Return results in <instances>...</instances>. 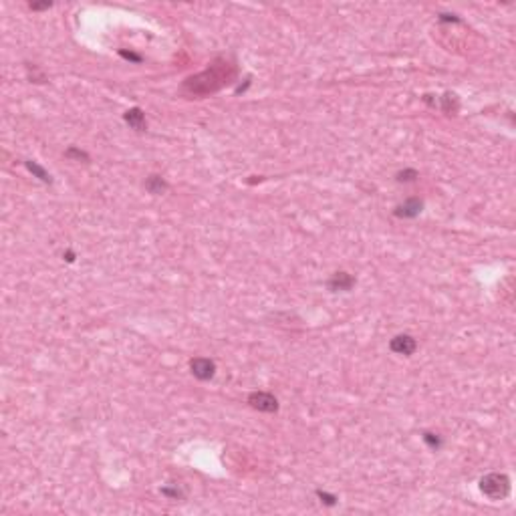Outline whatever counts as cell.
I'll return each instance as SVG.
<instances>
[{
	"label": "cell",
	"instance_id": "9a60e30c",
	"mask_svg": "<svg viewBox=\"0 0 516 516\" xmlns=\"http://www.w3.org/2000/svg\"><path fill=\"white\" fill-rule=\"evenodd\" d=\"M162 494L164 496H168V498H172V500H182L184 498V492L176 486V488H170V486H164L162 488Z\"/></svg>",
	"mask_w": 516,
	"mask_h": 516
},
{
	"label": "cell",
	"instance_id": "8992f818",
	"mask_svg": "<svg viewBox=\"0 0 516 516\" xmlns=\"http://www.w3.org/2000/svg\"><path fill=\"white\" fill-rule=\"evenodd\" d=\"M355 276L353 274H349V272H345V270H339V272H335L331 278H329V282H327V286H329V290H333V292H347V290H351L353 286H355Z\"/></svg>",
	"mask_w": 516,
	"mask_h": 516
},
{
	"label": "cell",
	"instance_id": "d6986e66",
	"mask_svg": "<svg viewBox=\"0 0 516 516\" xmlns=\"http://www.w3.org/2000/svg\"><path fill=\"white\" fill-rule=\"evenodd\" d=\"M65 260H67V262H75V254H73L71 250L65 252Z\"/></svg>",
	"mask_w": 516,
	"mask_h": 516
},
{
	"label": "cell",
	"instance_id": "9c48e42d",
	"mask_svg": "<svg viewBox=\"0 0 516 516\" xmlns=\"http://www.w3.org/2000/svg\"><path fill=\"white\" fill-rule=\"evenodd\" d=\"M24 166H26V170L34 176V178H38L42 184H53V178H50V174L42 168V166H38L36 162H32V160H26L24 162Z\"/></svg>",
	"mask_w": 516,
	"mask_h": 516
},
{
	"label": "cell",
	"instance_id": "5b68a950",
	"mask_svg": "<svg viewBox=\"0 0 516 516\" xmlns=\"http://www.w3.org/2000/svg\"><path fill=\"white\" fill-rule=\"evenodd\" d=\"M422 210H424V200H420V198H407L403 204L395 206L393 216H397V218H418V216L422 214Z\"/></svg>",
	"mask_w": 516,
	"mask_h": 516
},
{
	"label": "cell",
	"instance_id": "5bb4252c",
	"mask_svg": "<svg viewBox=\"0 0 516 516\" xmlns=\"http://www.w3.org/2000/svg\"><path fill=\"white\" fill-rule=\"evenodd\" d=\"M315 494H317V498H319V500H321V502H323L325 506H335V504L339 502V498H337L335 494H331V492H325V490H317Z\"/></svg>",
	"mask_w": 516,
	"mask_h": 516
},
{
	"label": "cell",
	"instance_id": "6da1fadb",
	"mask_svg": "<svg viewBox=\"0 0 516 516\" xmlns=\"http://www.w3.org/2000/svg\"><path fill=\"white\" fill-rule=\"evenodd\" d=\"M480 492L490 500H504L510 494V478L502 472H490L480 478Z\"/></svg>",
	"mask_w": 516,
	"mask_h": 516
},
{
	"label": "cell",
	"instance_id": "8fae6325",
	"mask_svg": "<svg viewBox=\"0 0 516 516\" xmlns=\"http://www.w3.org/2000/svg\"><path fill=\"white\" fill-rule=\"evenodd\" d=\"M422 440H424V444H426L430 450H434V452H438V450L444 446L442 436H440V434H434V432H424V434H422Z\"/></svg>",
	"mask_w": 516,
	"mask_h": 516
},
{
	"label": "cell",
	"instance_id": "52a82bcc",
	"mask_svg": "<svg viewBox=\"0 0 516 516\" xmlns=\"http://www.w3.org/2000/svg\"><path fill=\"white\" fill-rule=\"evenodd\" d=\"M123 121L135 129V131H145L147 129V121H145V113L139 109V107H131L123 113Z\"/></svg>",
	"mask_w": 516,
	"mask_h": 516
},
{
	"label": "cell",
	"instance_id": "277c9868",
	"mask_svg": "<svg viewBox=\"0 0 516 516\" xmlns=\"http://www.w3.org/2000/svg\"><path fill=\"white\" fill-rule=\"evenodd\" d=\"M389 349L397 355H403V357H409L414 355L416 349H418V341L411 337V335H395L391 341H389Z\"/></svg>",
	"mask_w": 516,
	"mask_h": 516
},
{
	"label": "cell",
	"instance_id": "ac0fdd59",
	"mask_svg": "<svg viewBox=\"0 0 516 516\" xmlns=\"http://www.w3.org/2000/svg\"><path fill=\"white\" fill-rule=\"evenodd\" d=\"M438 18H440L442 22H460V18H458L456 14H444V12H442Z\"/></svg>",
	"mask_w": 516,
	"mask_h": 516
},
{
	"label": "cell",
	"instance_id": "7a4b0ae2",
	"mask_svg": "<svg viewBox=\"0 0 516 516\" xmlns=\"http://www.w3.org/2000/svg\"><path fill=\"white\" fill-rule=\"evenodd\" d=\"M248 405L262 414H274L278 411V399L268 391H252L248 395Z\"/></svg>",
	"mask_w": 516,
	"mask_h": 516
},
{
	"label": "cell",
	"instance_id": "7c38bea8",
	"mask_svg": "<svg viewBox=\"0 0 516 516\" xmlns=\"http://www.w3.org/2000/svg\"><path fill=\"white\" fill-rule=\"evenodd\" d=\"M65 158H69V160H77V162H85V164L91 160L87 151H83V149H79V147H75V145H71V147L65 151Z\"/></svg>",
	"mask_w": 516,
	"mask_h": 516
},
{
	"label": "cell",
	"instance_id": "2e32d148",
	"mask_svg": "<svg viewBox=\"0 0 516 516\" xmlns=\"http://www.w3.org/2000/svg\"><path fill=\"white\" fill-rule=\"evenodd\" d=\"M119 55H121L123 59H127V61L141 63V57H139V55H135V53H131V50H125V48H121V50H119Z\"/></svg>",
	"mask_w": 516,
	"mask_h": 516
},
{
	"label": "cell",
	"instance_id": "4fadbf2b",
	"mask_svg": "<svg viewBox=\"0 0 516 516\" xmlns=\"http://www.w3.org/2000/svg\"><path fill=\"white\" fill-rule=\"evenodd\" d=\"M418 178H420L418 170H411V168H407V170H401V172H397V174H395V180H397L399 184H407V182H416Z\"/></svg>",
	"mask_w": 516,
	"mask_h": 516
},
{
	"label": "cell",
	"instance_id": "3957f363",
	"mask_svg": "<svg viewBox=\"0 0 516 516\" xmlns=\"http://www.w3.org/2000/svg\"><path fill=\"white\" fill-rule=\"evenodd\" d=\"M190 371L200 381H210L216 375V363L208 357H194L190 361Z\"/></svg>",
	"mask_w": 516,
	"mask_h": 516
},
{
	"label": "cell",
	"instance_id": "30bf717a",
	"mask_svg": "<svg viewBox=\"0 0 516 516\" xmlns=\"http://www.w3.org/2000/svg\"><path fill=\"white\" fill-rule=\"evenodd\" d=\"M458 97L454 95V93H446L444 97H442V109H444V113H448V115H456L458 113Z\"/></svg>",
	"mask_w": 516,
	"mask_h": 516
},
{
	"label": "cell",
	"instance_id": "e0dca14e",
	"mask_svg": "<svg viewBox=\"0 0 516 516\" xmlns=\"http://www.w3.org/2000/svg\"><path fill=\"white\" fill-rule=\"evenodd\" d=\"M50 6H53V2H42V4L30 2V4H28V8H30V10H46V8H50Z\"/></svg>",
	"mask_w": 516,
	"mask_h": 516
},
{
	"label": "cell",
	"instance_id": "ba28073f",
	"mask_svg": "<svg viewBox=\"0 0 516 516\" xmlns=\"http://www.w3.org/2000/svg\"><path fill=\"white\" fill-rule=\"evenodd\" d=\"M143 186H145V190H147L149 194H153V196H162V194H166V190L170 188L168 182H166L162 176H158V174L147 176V180H145Z\"/></svg>",
	"mask_w": 516,
	"mask_h": 516
}]
</instances>
